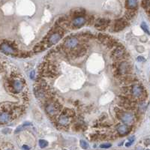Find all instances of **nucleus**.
Instances as JSON below:
<instances>
[{
	"label": "nucleus",
	"instance_id": "obj_23",
	"mask_svg": "<svg viewBox=\"0 0 150 150\" xmlns=\"http://www.w3.org/2000/svg\"><path fill=\"white\" fill-rule=\"evenodd\" d=\"M47 145H48L47 141L44 140H39V146H40V147H41V148H42V149L45 148Z\"/></svg>",
	"mask_w": 150,
	"mask_h": 150
},
{
	"label": "nucleus",
	"instance_id": "obj_9",
	"mask_svg": "<svg viewBox=\"0 0 150 150\" xmlns=\"http://www.w3.org/2000/svg\"><path fill=\"white\" fill-rule=\"evenodd\" d=\"M117 72L121 75L129 74L131 72V65L125 61L120 62L117 66Z\"/></svg>",
	"mask_w": 150,
	"mask_h": 150
},
{
	"label": "nucleus",
	"instance_id": "obj_24",
	"mask_svg": "<svg viewBox=\"0 0 150 150\" xmlns=\"http://www.w3.org/2000/svg\"><path fill=\"white\" fill-rule=\"evenodd\" d=\"M80 146L83 149H87L89 148V143L83 140H80Z\"/></svg>",
	"mask_w": 150,
	"mask_h": 150
},
{
	"label": "nucleus",
	"instance_id": "obj_6",
	"mask_svg": "<svg viewBox=\"0 0 150 150\" xmlns=\"http://www.w3.org/2000/svg\"><path fill=\"white\" fill-rule=\"evenodd\" d=\"M71 116L68 115V113H66L65 112L62 113L60 115L57 119V124L59 127H62V128H65L68 127L71 122Z\"/></svg>",
	"mask_w": 150,
	"mask_h": 150
},
{
	"label": "nucleus",
	"instance_id": "obj_28",
	"mask_svg": "<svg viewBox=\"0 0 150 150\" xmlns=\"http://www.w3.org/2000/svg\"><path fill=\"white\" fill-rule=\"evenodd\" d=\"M23 149H26V150H29V146H25V145H24V146H23Z\"/></svg>",
	"mask_w": 150,
	"mask_h": 150
},
{
	"label": "nucleus",
	"instance_id": "obj_18",
	"mask_svg": "<svg viewBox=\"0 0 150 150\" xmlns=\"http://www.w3.org/2000/svg\"><path fill=\"white\" fill-rule=\"evenodd\" d=\"M73 50V54L74 56L76 57H80V56H82L83 55L86 54V50L84 47H76L75 49L72 50Z\"/></svg>",
	"mask_w": 150,
	"mask_h": 150
},
{
	"label": "nucleus",
	"instance_id": "obj_20",
	"mask_svg": "<svg viewBox=\"0 0 150 150\" xmlns=\"http://www.w3.org/2000/svg\"><path fill=\"white\" fill-rule=\"evenodd\" d=\"M86 13L85 10L82 9V8H78L76 10H74L71 12V16H73V17H83V15H84Z\"/></svg>",
	"mask_w": 150,
	"mask_h": 150
},
{
	"label": "nucleus",
	"instance_id": "obj_16",
	"mask_svg": "<svg viewBox=\"0 0 150 150\" xmlns=\"http://www.w3.org/2000/svg\"><path fill=\"white\" fill-rule=\"evenodd\" d=\"M12 119V114L9 112H0V124H7Z\"/></svg>",
	"mask_w": 150,
	"mask_h": 150
},
{
	"label": "nucleus",
	"instance_id": "obj_2",
	"mask_svg": "<svg viewBox=\"0 0 150 150\" xmlns=\"http://www.w3.org/2000/svg\"><path fill=\"white\" fill-rule=\"evenodd\" d=\"M130 93L134 98L138 100H143L146 97L145 90L140 84H134L130 89Z\"/></svg>",
	"mask_w": 150,
	"mask_h": 150
},
{
	"label": "nucleus",
	"instance_id": "obj_5",
	"mask_svg": "<svg viewBox=\"0 0 150 150\" xmlns=\"http://www.w3.org/2000/svg\"><path fill=\"white\" fill-rule=\"evenodd\" d=\"M125 56V50L122 47L116 46V47L111 52V58L114 60H119L122 59Z\"/></svg>",
	"mask_w": 150,
	"mask_h": 150
},
{
	"label": "nucleus",
	"instance_id": "obj_22",
	"mask_svg": "<svg viewBox=\"0 0 150 150\" xmlns=\"http://www.w3.org/2000/svg\"><path fill=\"white\" fill-rule=\"evenodd\" d=\"M141 28H142V29L143 30V31H144L146 34L150 35V32H149V28H148V26H147V25H146V23L145 22H143V23H142V24H141Z\"/></svg>",
	"mask_w": 150,
	"mask_h": 150
},
{
	"label": "nucleus",
	"instance_id": "obj_12",
	"mask_svg": "<svg viewBox=\"0 0 150 150\" xmlns=\"http://www.w3.org/2000/svg\"><path fill=\"white\" fill-rule=\"evenodd\" d=\"M128 25L127 21L125 19H118L116 20L113 23V31L114 32H119L122 31V29H124Z\"/></svg>",
	"mask_w": 150,
	"mask_h": 150
},
{
	"label": "nucleus",
	"instance_id": "obj_21",
	"mask_svg": "<svg viewBox=\"0 0 150 150\" xmlns=\"http://www.w3.org/2000/svg\"><path fill=\"white\" fill-rule=\"evenodd\" d=\"M44 48H45V46H44V45H43V44H40L39 45H36V46L34 47L33 50H34L35 52L38 53V52H40V51H42V50H44Z\"/></svg>",
	"mask_w": 150,
	"mask_h": 150
},
{
	"label": "nucleus",
	"instance_id": "obj_27",
	"mask_svg": "<svg viewBox=\"0 0 150 150\" xmlns=\"http://www.w3.org/2000/svg\"><path fill=\"white\" fill-rule=\"evenodd\" d=\"M34 74H35V71H32L31 74H30V76H31V78H32V79H34Z\"/></svg>",
	"mask_w": 150,
	"mask_h": 150
},
{
	"label": "nucleus",
	"instance_id": "obj_13",
	"mask_svg": "<svg viewBox=\"0 0 150 150\" xmlns=\"http://www.w3.org/2000/svg\"><path fill=\"white\" fill-rule=\"evenodd\" d=\"M62 37V33H60L59 32H53V34H51L49 36L47 42H48L49 45H54V44H57L60 40H61Z\"/></svg>",
	"mask_w": 150,
	"mask_h": 150
},
{
	"label": "nucleus",
	"instance_id": "obj_10",
	"mask_svg": "<svg viewBox=\"0 0 150 150\" xmlns=\"http://www.w3.org/2000/svg\"><path fill=\"white\" fill-rule=\"evenodd\" d=\"M78 44H79V41L77 38L70 37L66 39V41L64 43V47L66 49L69 50H72L78 47Z\"/></svg>",
	"mask_w": 150,
	"mask_h": 150
},
{
	"label": "nucleus",
	"instance_id": "obj_17",
	"mask_svg": "<svg viewBox=\"0 0 150 150\" xmlns=\"http://www.w3.org/2000/svg\"><path fill=\"white\" fill-rule=\"evenodd\" d=\"M34 92L35 94V96L38 99H42V98H44L47 96L46 91L44 89V87L41 86H39L38 87H36L34 89Z\"/></svg>",
	"mask_w": 150,
	"mask_h": 150
},
{
	"label": "nucleus",
	"instance_id": "obj_30",
	"mask_svg": "<svg viewBox=\"0 0 150 150\" xmlns=\"http://www.w3.org/2000/svg\"><path fill=\"white\" fill-rule=\"evenodd\" d=\"M146 150H149V149H146Z\"/></svg>",
	"mask_w": 150,
	"mask_h": 150
},
{
	"label": "nucleus",
	"instance_id": "obj_26",
	"mask_svg": "<svg viewBox=\"0 0 150 150\" xmlns=\"http://www.w3.org/2000/svg\"><path fill=\"white\" fill-rule=\"evenodd\" d=\"M137 60H138V61H140V62L145 61L144 58H143V57H142V56H138V57H137Z\"/></svg>",
	"mask_w": 150,
	"mask_h": 150
},
{
	"label": "nucleus",
	"instance_id": "obj_7",
	"mask_svg": "<svg viewBox=\"0 0 150 150\" xmlns=\"http://www.w3.org/2000/svg\"><path fill=\"white\" fill-rule=\"evenodd\" d=\"M23 89V83L17 79H14L11 82V92L14 94H18L22 92Z\"/></svg>",
	"mask_w": 150,
	"mask_h": 150
},
{
	"label": "nucleus",
	"instance_id": "obj_29",
	"mask_svg": "<svg viewBox=\"0 0 150 150\" xmlns=\"http://www.w3.org/2000/svg\"><path fill=\"white\" fill-rule=\"evenodd\" d=\"M63 150H67V149H63Z\"/></svg>",
	"mask_w": 150,
	"mask_h": 150
},
{
	"label": "nucleus",
	"instance_id": "obj_14",
	"mask_svg": "<svg viewBox=\"0 0 150 150\" xmlns=\"http://www.w3.org/2000/svg\"><path fill=\"white\" fill-rule=\"evenodd\" d=\"M116 131H117V133L119 136L127 135L130 132V131H131V129H130L129 126L127 125H125V124L118 125L116 126Z\"/></svg>",
	"mask_w": 150,
	"mask_h": 150
},
{
	"label": "nucleus",
	"instance_id": "obj_19",
	"mask_svg": "<svg viewBox=\"0 0 150 150\" xmlns=\"http://www.w3.org/2000/svg\"><path fill=\"white\" fill-rule=\"evenodd\" d=\"M126 8L130 10H134L137 7L138 0H125Z\"/></svg>",
	"mask_w": 150,
	"mask_h": 150
},
{
	"label": "nucleus",
	"instance_id": "obj_11",
	"mask_svg": "<svg viewBox=\"0 0 150 150\" xmlns=\"http://www.w3.org/2000/svg\"><path fill=\"white\" fill-rule=\"evenodd\" d=\"M110 23V20L106 18H99L96 20L94 25L95 27L98 30H104L109 26Z\"/></svg>",
	"mask_w": 150,
	"mask_h": 150
},
{
	"label": "nucleus",
	"instance_id": "obj_3",
	"mask_svg": "<svg viewBox=\"0 0 150 150\" xmlns=\"http://www.w3.org/2000/svg\"><path fill=\"white\" fill-rule=\"evenodd\" d=\"M98 38L103 44L108 47L109 48H113L116 45V41L115 40H113L111 37H110L107 35L100 33L98 35Z\"/></svg>",
	"mask_w": 150,
	"mask_h": 150
},
{
	"label": "nucleus",
	"instance_id": "obj_8",
	"mask_svg": "<svg viewBox=\"0 0 150 150\" xmlns=\"http://www.w3.org/2000/svg\"><path fill=\"white\" fill-rule=\"evenodd\" d=\"M0 50L5 53L9 55H14L17 53V49L9 42H3L0 44Z\"/></svg>",
	"mask_w": 150,
	"mask_h": 150
},
{
	"label": "nucleus",
	"instance_id": "obj_15",
	"mask_svg": "<svg viewBox=\"0 0 150 150\" xmlns=\"http://www.w3.org/2000/svg\"><path fill=\"white\" fill-rule=\"evenodd\" d=\"M86 20L84 17H77L73 19L71 25L74 28H80L86 23Z\"/></svg>",
	"mask_w": 150,
	"mask_h": 150
},
{
	"label": "nucleus",
	"instance_id": "obj_4",
	"mask_svg": "<svg viewBox=\"0 0 150 150\" xmlns=\"http://www.w3.org/2000/svg\"><path fill=\"white\" fill-rule=\"evenodd\" d=\"M45 110L47 113L50 116H55L58 114L60 110V107H59V104L54 101L49 102L46 104Z\"/></svg>",
	"mask_w": 150,
	"mask_h": 150
},
{
	"label": "nucleus",
	"instance_id": "obj_1",
	"mask_svg": "<svg viewBox=\"0 0 150 150\" xmlns=\"http://www.w3.org/2000/svg\"><path fill=\"white\" fill-rule=\"evenodd\" d=\"M116 113L117 117L121 120L122 122L128 126L133 125L135 121V116L132 112L125 111L123 110L119 109L118 110L116 111Z\"/></svg>",
	"mask_w": 150,
	"mask_h": 150
},
{
	"label": "nucleus",
	"instance_id": "obj_25",
	"mask_svg": "<svg viewBox=\"0 0 150 150\" xmlns=\"http://www.w3.org/2000/svg\"><path fill=\"white\" fill-rule=\"evenodd\" d=\"M111 146V144L110 143H104V144H101L100 146L101 148H103V149H107V148H110Z\"/></svg>",
	"mask_w": 150,
	"mask_h": 150
}]
</instances>
